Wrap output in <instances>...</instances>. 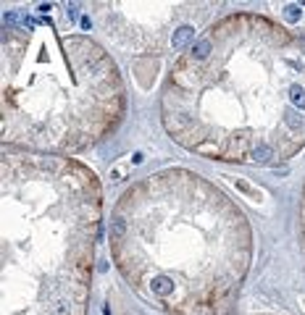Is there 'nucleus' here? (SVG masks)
<instances>
[{
  "label": "nucleus",
  "mask_w": 305,
  "mask_h": 315,
  "mask_svg": "<svg viewBox=\"0 0 305 315\" xmlns=\"http://www.w3.org/2000/svg\"><path fill=\"white\" fill-rule=\"evenodd\" d=\"M192 37H195V29H192V26H179V29L174 32V37H171L174 50H181V47H185Z\"/></svg>",
  "instance_id": "nucleus-1"
},
{
  "label": "nucleus",
  "mask_w": 305,
  "mask_h": 315,
  "mask_svg": "<svg viewBox=\"0 0 305 315\" xmlns=\"http://www.w3.org/2000/svg\"><path fill=\"white\" fill-rule=\"evenodd\" d=\"M152 292H156L158 297H166V294H171L174 292V284L169 281V278H152Z\"/></svg>",
  "instance_id": "nucleus-2"
},
{
  "label": "nucleus",
  "mask_w": 305,
  "mask_h": 315,
  "mask_svg": "<svg viewBox=\"0 0 305 315\" xmlns=\"http://www.w3.org/2000/svg\"><path fill=\"white\" fill-rule=\"evenodd\" d=\"M213 50V45H210V40H197L195 42V47H192V55L197 58V60H203V58H208V53Z\"/></svg>",
  "instance_id": "nucleus-3"
},
{
  "label": "nucleus",
  "mask_w": 305,
  "mask_h": 315,
  "mask_svg": "<svg viewBox=\"0 0 305 315\" xmlns=\"http://www.w3.org/2000/svg\"><path fill=\"white\" fill-rule=\"evenodd\" d=\"M271 155H273V150H271L268 145H258V147L253 150V161H255V163H266Z\"/></svg>",
  "instance_id": "nucleus-4"
},
{
  "label": "nucleus",
  "mask_w": 305,
  "mask_h": 315,
  "mask_svg": "<svg viewBox=\"0 0 305 315\" xmlns=\"http://www.w3.org/2000/svg\"><path fill=\"white\" fill-rule=\"evenodd\" d=\"M121 234H124V220L116 218V220H113V226H111V239H113V242L121 239Z\"/></svg>",
  "instance_id": "nucleus-5"
},
{
  "label": "nucleus",
  "mask_w": 305,
  "mask_h": 315,
  "mask_svg": "<svg viewBox=\"0 0 305 315\" xmlns=\"http://www.w3.org/2000/svg\"><path fill=\"white\" fill-rule=\"evenodd\" d=\"M284 19H287V21H297V19H300V8H297V6H287V8H284Z\"/></svg>",
  "instance_id": "nucleus-6"
},
{
  "label": "nucleus",
  "mask_w": 305,
  "mask_h": 315,
  "mask_svg": "<svg viewBox=\"0 0 305 315\" xmlns=\"http://www.w3.org/2000/svg\"><path fill=\"white\" fill-rule=\"evenodd\" d=\"M292 103L300 105V108H305V92L300 87H292Z\"/></svg>",
  "instance_id": "nucleus-7"
},
{
  "label": "nucleus",
  "mask_w": 305,
  "mask_h": 315,
  "mask_svg": "<svg viewBox=\"0 0 305 315\" xmlns=\"http://www.w3.org/2000/svg\"><path fill=\"white\" fill-rule=\"evenodd\" d=\"M71 312V305L69 302H58L55 305V315H69Z\"/></svg>",
  "instance_id": "nucleus-8"
},
{
  "label": "nucleus",
  "mask_w": 305,
  "mask_h": 315,
  "mask_svg": "<svg viewBox=\"0 0 305 315\" xmlns=\"http://www.w3.org/2000/svg\"><path fill=\"white\" fill-rule=\"evenodd\" d=\"M237 186L242 189V192H248V195H255V192H253V189H250V186H248L245 181H237Z\"/></svg>",
  "instance_id": "nucleus-9"
},
{
  "label": "nucleus",
  "mask_w": 305,
  "mask_h": 315,
  "mask_svg": "<svg viewBox=\"0 0 305 315\" xmlns=\"http://www.w3.org/2000/svg\"><path fill=\"white\" fill-rule=\"evenodd\" d=\"M132 161H134V166H140V163H142V161H145V155H142V152H137V155H134V158H132Z\"/></svg>",
  "instance_id": "nucleus-10"
}]
</instances>
